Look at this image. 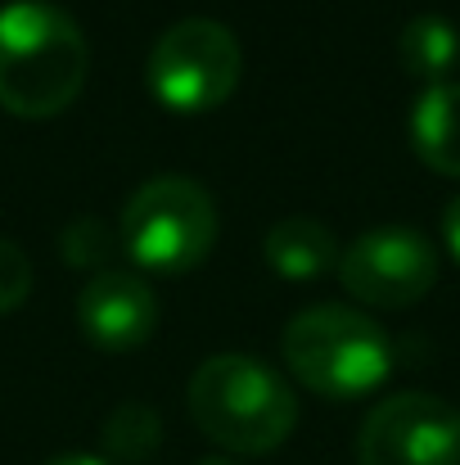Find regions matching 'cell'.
<instances>
[{"instance_id":"obj_1","label":"cell","mask_w":460,"mask_h":465,"mask_svg":"<svg viewBox=\"0 0 460 465\" xmlns=\"http://www.w3.org/2000/svg\"><path fill=\"white\" fill-rule=\"evenodd\" d=\"M91 68L86 32L54 0L0 5V104L18 118L64 114Z\"/></svg>"},{"instance_id":"obj_2","label":"cell","mask_w":460,"mask_h":465,"mask_svg":"<svg viewBox=\"0 0 460 465\" xmlns=\"http://www.w3.org/2000/svg\"><path fill=\"white\" fill-rule=\"evenodd\" d=\"M190 416L217 448L262 457L294 434L299 402L267 361L217 352L190 375Z\"/></svg>"},{"instance_id":"obj_3","label":"cell","mask_w":460,"mask_h":465,"mask_svg":"<svg viewBox=\"0 0 460 465\" xmlns=\"http://www.w3.org/2000/svg\"><path fill=\"white\" fill-rule=\"evenodd\" d=\"M285 361L325 398H361L393 371V343L379 321L357 308H307L285 325Z\"/></svg>"},{"instance_id":"obj_4","label":"cell","mask_w":460,"mask_h":465,"mask_svg":"<svg viewBox=\"0 0 460 465\" xmlns=\"http://www.w3.org/2000/svg\"><path fill=\"white\" fill-rule=\"evenodd\" d=\"M118 235L150 272H194L217 244V203L194 176H153L127 199Z\"/></svg>"},{"instance_id":"obj_5","label":"cell","mask_w":460,"mask_h":465,"mask_svg":"<svg viewBox=\"0 0 460 465\" xmlns=\"http://www.w3.org/2000/svg\"><path fill=\"white\" fill-rule=\"evenodd\" d=\"M244 73L235 32L217 18H181L153 41L145 59L150 91L176 114H203L221 104Z\"/></svg>"},{"instance_id":"obj_6","label":"cell","mask_w":460,"mask_h":465,"mask_svg":"<svg viewBox=\"0 0 460 465\" xmlns=\"http://www.w3.org/2000/svg\"><path fill=\"white\" fill-rule=\"evenodd\" d=\"M361 465H460V411L438 393H393L361 420Z\"/></svg>"},{"instance_id":"obj_7","label":"cell","mask_w":460,"mask_h":465,"mask_svg":"<svg viewBox=\"0 0 460 465\" xmlns=\"http://www.w3.org/2000/svg\"><path fill=\"white\" fill-rule=\"evenodd\" d=\"M338 281L361 303L406 308L434 290L438 253L416 226H402V222L370 226L338 253Z\"/></svg>"},{"instance_id":"obj_8","label":"cell","mask_w":460,"mask_h":465,"mask_svg":"<svg viewBox=\"0 0 460 465\" xmlns=\"http://www.w3.org/2000/svg\"><path fill=\"white\" fill-rule=\"evenodd\" d=\"M77 321H82V330L95 348L127 352V348L150 343L153 325H158V303H153V290L141 276L100 272L77 294Z\"/></svg>"},{"instance_id":"obj_9","label":"cell","mask_w":460,"mask_h":465,"mask_svg":"<svg viewBox=\"0 0 460 465\" xmlns=\"http://www.w3.org/2000/svg\"><path fill=\"white\" fill-rule=\"evenodd\" d=\"M262 253L276 276L285 281H316L325 272H338V240L316 217H285L267 231Z\"/></svg>"},{"instance_id":"obj_10","label":"cell","mask_w":460,"mask_h":465,"mask_svg":"<svg viewBox=\"0 0 460 465\" xmlns=\"http://www.w3.org/2000/svg\"><path fill=\"white\" fill-rule=\"evenodd\" d=\"M411 145L434 172L460 176V82L420 91L411 109Z\"/></svg>"},{"instance_id":"obj_11","label":"cell","mask_w":460,"mask_h":465,"mask_svg":"<svg viewBox=\"0 0 460 465\" xmlns=\"http://www.w3.org/2000/svg\"><path fill=\"white\" fill-rule=\"evenodd\" d=\"M397 54L411 77H420L425 86H438L460 64V32L443 14H416L397 36Z\"/></svg>"},{"instance_id":"obj_12","label":"cell","mask_w":460,"mask_h":465,"mask_svg":"<svg viewBox=\"0 0 460 465\" xmlns=\"http://www.w3.org/2000/svg\"><path fill=\"white\" fill-rule=\"evenodd\" d=\"M100 439H104V452L113 461H150L162 443V420L150 402H122L109 411Z\"/></svg>"},{"instance_id":"obj_13","label":"cell","mask_w":460,"mask_h":465,"mask_svg":"<svg viewBox=\"0 0 460 465\" xmlns=\"http://www.w3.org/2000/svg\"><path fill=\"white\" fill-rule=\"evenodd\" d=\"M109 249H113V235H109L104 222H95V217H82V222H73V226L64 231V258H68L73 267H95V262L109 258Z\"/></svg>"},{"instance_id":"obj_14","label":"cell","mask_w":460,"mask_h":465,"mask_svg":"<svg viewBox=\"0 0 460 465\" xmlns=\"http://www.w3.org/2000/svg\"><path fill=\"white\" fill-rule=\"evenodd\" d=\"M32 294V262L27 253L0 235V312H14Z\"/></svg>"},{"instance_id":"obj_15","label":"cell","mask_w":460,"mask_h":465,"mask_svg":"<svg viewBox=\"0 0 460 465\" xmlns=\"http://www.w3.org/2000/svg\"><path fill=\"white\" fill-rule=\"evenodd\" d=\"M443 240H447V249H452V258L460 262V194L447 203V213H443Z\"/></svg>"},{"instance_id":"obj_16","label":"cell","mask_w":460,"mask_h":465,"mask_svg":"<svg viewBox=\"0 0 460 465\" xmlns=\"http://www.w3.org/2000/svg\"><path fill=\"white\" fill-rule=\"evenodd\" d=\"M45 465H113L104 457H91V452H64V457H50Z\"/></svg>"},{"instance_id":"obj_17","label":"cell","mask_w":460,"mask_h":465,"mask_svg":"<svg viewBox=\"0 0 460 465\" xmlns=\"http://www.w3.org/2000/svg\"><path fill=\"white\" fill-rule=\"evenodd\" d=\"M199 465H235V461H226V457H203Z\"/></svg>"}]
</instances>
